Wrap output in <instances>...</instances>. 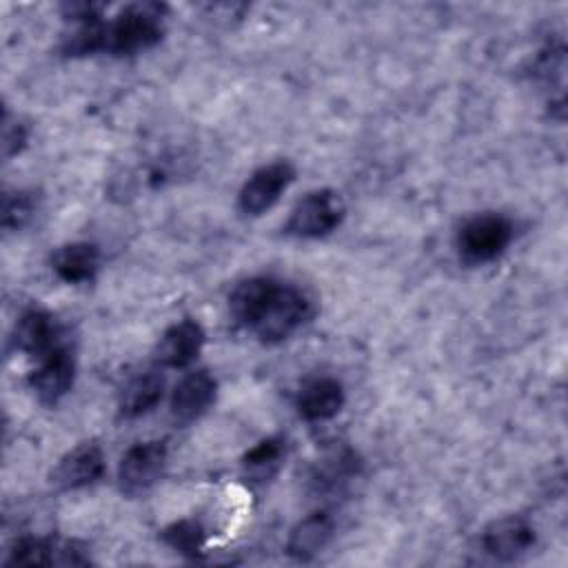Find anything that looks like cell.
<instances>
[{"label":"cell","instance_id":"obj_14","mask_svg":"<svg viewBox=\"0 0 568 568\" xmlns=\"http://www.w3.org/2000/svg\"><path fill=\"white\" fill-rule=\"evenodd\" d=\"M333 530L335 521L326 510L311 513L291 528L286 539V552L297 561H308L328 546V541L333 539Z\"/></svg>","mask_w":568,"mask_h":568},{"label":"cell","instance_id":"obj_5","mask_svg":"<svg viewBox=\"0 0 568 568\" xmlns=\"http://www.w3.org/2000/svg\"><path fill=\"white\" fill-rule=\"evenodd\" d=\"M73 377H75L73 353L64 342H60L49 353L38 357V366L29 375V386L42 404L53 406L71 390Z\"/></svg>","mask_w":568,"mask_h":568},{"label":"cell","instance_id":"obj_18","mask_svg":"<svg viewBox=\"0 0 568 568\" xmlns=\"http://www.w3.org/2000/svg\"><path fill=\"white\" fill-rule=\"evenodd\" d=\"M359 470V459L357 455L346 448H331L313 468V484L317 490L328 493V490H339L346 481H351Z\"/></svg>","mask_w":568,"mask_h":568},{"label":"cell","instance_id":"obj_16","mask_svg":"<svg viewBox=\"0 0 568 568\" xmlns=\"http://www.w3.org/2000/svg\"><path fill=\"white\" fill-rule=\"evenodd\" d=\"M277 284L280 282L273 277H248L240 282L229 297V308L235 322L251 328L255 320L262 315V311L266 308Z\"/></svg>","mask_w":568,"mask_h":568},{"label":"cell","instance_id":"obj_2","mask_svg":"<svg viewBox=\"0 0 568 568\" xmlns=\"http://www.w3.org/2000/svg\"><path fill=\"white\" fill-rule=\"evenodd\" d=\"M311 317L308 295L293 284H277L262 315L255 320L251 331L264 344H277L288 339Z\"/></svg>","mask_w":568,"mask_h":568},{"label":"cell","instance_id":"obj_21","mask_svg":"<svg viewBox=\"0 0 568 568\" xmlns=\"http://www.w3.org/2000/svg\"><path fill=\"white\" fill-rule=\"evenodd\" d=\"M162 539L175 552L186 555V557H195L206 544V530L195 519H182V521H175L169 528H164Z\"/></svg>","mask_w":568,"mask_h":568},{"label":"cell","instance_id":"obj_9","mask_svg":"<svg viewBox=\"0 0 568 568\" xmlns=\"http://www.w3.org/2000/svg\"><path fill=\"white\" fill-rule=\"evenodd\" d=\"M535 544V528L517 515L495 519L481 535L484 550L499 561H515Z\"/></svg>","mask_w":568,"mask_h":568},{"label":"cell","instance_id":"obj_20","mask_svg":"<svg viewBox=\"0 0 568 568\" xmlns=\"http://www.w3.org/2000/svg\"><path fill=\"white\" fill-rule=\"evenodd\" d=\"M60 544L47 537H20L7 557L11 566H49L58 564Z\"/></svg>","mask_w":568,"mask_h":568},{"label":"cell","instance_id":"obj_1","mask_svg":"<svg viewBox=\"0 0 568 568\" xmlns=\"http://www.w3.org/2000/svg\"><path fill=\"white\" fill-rule=\"evenodd\" d=\"M166 7L155 2L129 4L102 29V51L115 55H131L151 49L164 33Z\"/></svg>","mask_w":568,"mask_h":568},{"label":"cell","instance_id":"obj_7","mask_svg":"<svg viewBox=\"0 0 568 568\" xmlns=\"http://www.w3.org/2000/svg\"><path fill=\"white\" fill-rule=\"evenodd\" d=\"M295 180V169L288 162H271L260 166L242 186L240 191V211L246 215H262L266 213L280 195L291 186Z\"/></svg>","mask_w":568,"mask_h":568},{"label":"cell","instance_id":"obj_23","mask_svg":"<svg viewBox=\"0 0 568 568\" xmlns=\"http://www.w3.org/2000/svg\"><path fill=\"white\" fill-rule=\"evenodd\" d=\"M29 140V131L27 126L18 120V118H11L9 113L4 115V126H2V149H4V158H11V155H18L24 144Z\"/></svg>","mask_w":568,"mask_h":568},{"label":"cell","instance_id":"obj_4","mask_svg":"<svg viewBox=\"0 0 568 568\" xmlns=\"http://www.w3.org/2000/svg\"><path fill=\"white\" fill-rule=\"evenodd\" d=\"M513 240V222L499 213L470 217L457 235V248L464 262L486 264L497 260Z\"/></svg>","mask_w":568,"mask_h":568},{"label":"cell","instance_id":"obj_8","mask_svg":"<svg viewBox=\"0 0 568 568\" xmlns=\"http://www.w3.org/2000/svg\"><path fill=\"white\" fill-rule=\"evenodd\" d=\"M215 393H217V382L209 371L200 368V371L186 373L178 382V386L171 395L173 422L180 426H186V424L200 419L215 402Z\"/></svg>","mask_w":568,"mask_h":568},{"label":"cell","instance_id":"obj_17","mask_svg":"<svg viewBox=\"0 0 568 568\" xmlns=\"http://www.w3.org/2000/svg\"><path fill=\"white\" fill-rule=\"evenodd\" d=\"M164 393V377L158 371H144L135 377H131L118 399V410L124 419H135L144 413H149Z\"/></svg>","mask_w":568,"mask_h":568},{"label":"cell","instance_id":"obj_3","mask_svg":"<svg viewBox=\"0 0 568 568\" xmlns=\"http://www.w3.org/2000/svg\"><path fill=\"white\" fill-rule=\"evenodd\" d=\"M344 200L331 189L311 191L291 211L284 233L300 240H317L335 231L344 217Z\"/></svg>","mask_w":568,"mask_h":568},{"label":"cell","instance_id":"obj_10","mask_svg":"<svg viewBox=\"0 0 568 568\" xmlns=\"http://www.w3.org/2000/svg\"><path fill=\"white\" fill-rule=\"evenodd\" d=\"M104 475V453L98 444L87 442L69 450L51 473L60 490H78L95 484Z\"/></svg>","mask_w":568,"mask_h":568},{"label":"cell","instance_id":"obj_22","mask_svg":"<svg viewBox=\"0 0 568 568\" xmlns=\"http://www.w3.org/2000/svg\"><path fill=\"white\" fill-rule=\"evenodd\" d=\"M36 213V197L29 191H11L2 200V226L7 231L22 229Z\"/></svg>","mask_w":568,"mask_h":568},{"label":"cell","instance_id":"obj_13","mask_svg":"<svg viewBox=\"0 0 568 568\" xmlns=\"http://www.w3.org/2000/svg\"><path fill=\"white\" fill-rule=\"evenodd\" d=\"M297 413L308 422H326L344 406V386L335 377H313L302 384L295 399Z\"/></svg>","mask_w":568,"mask_h":568},{"label":"cell","instance_id":"obj_19","mask_svg":"<svg viewBox=\"0 0 568 568\" xmlns=\"http://www.w3.org/2000/svg\"><path fill=\"white\" fill-rule=\"evenodd\" d=\"M286 459V439L284 437H266L257 442L244 457L242 470L253 481H268L277 475Z\"/></svg>","mask_w":568,"mask_h":568},{"label":"cell","instance_id":"obj_12","mask_svg":"<svg viewBox=\"0 0 568 568\" xmlns=\"http://www.w3.org/2000/svg\"><path fill=\"white\" fill-rule=\"evenodd\" d=\"M60 342H62V333L55 320L42 308L24 311L16 322V328L11 335L13 348L31 357H42Z\"/></svg>","mask_w":568,"mask_h":568},{"label":"cell","instance_id":"obj_6","mask_svg":"<svg viewBox=\"0 0 568 568\" xmlns=\"http://www.w3.org/2000/svg\"><path fill=\"white\" fill-rule=\"evenodd\" d=\"M166 466L164 442H142L131 446L118 466V481L124 495L146 493L162 475Z\"/></svg>","mask_w":568,"mask_h":568},{"label":"cell","instance_id":"obj_11","mask_svg":"<svg viewBox=\"0 0 568 568\" xmlns=\"http://www.w3.org/2000/svg\"><path fill=\"white\" fill-rule=\"evenodd\" d=\"M204 346V331L195 320H180L171 324L158 346H155V359L164 368H184L189 366Z\"/></svg>","mask_w":568,"mask_h":568},{"label":"cell","instance_id":"obj_15","mask_svg":"<svg viewBox=\"0 0 568 568\" xmlns=\"http://www.w3.org/2000/svg\"><path fill=\"white\" fill-rule=\"evenodd\" d=\"M51 268L67 284L91 282L100 268V251L89 242L64 244L53 253Z\"/></svg>","mask_w":568,"mask_h":568}]
</instances>
